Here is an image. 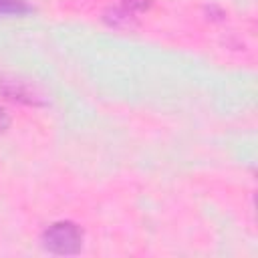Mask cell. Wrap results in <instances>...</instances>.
<instances>
[{"mask_svg":"<svg viewBox=\"0 0 258 258\" xmlns=\"http://www.w3.org/2000/svg\"><path fill=\"white\" fill-rule=\"evenodd\" d=\"M8 125H10V119H8L6 111L0 107V133H4V131L8 129Z\"/></svg>","mask_w":258,"mask_h":258,"instance_id":"obj_6","label":"cell"},{"mask_svg":"<svg viewBox=\"0 0 258 258\" xmlns=\"http://www.w3.org/2000/svg\"><path fill=\"white\" fill-rule=\"evenodd\" d=\"M30 4H26V0H0V14L6 16H20L30 12Z\"/></svg>","mask_w":258,"mask_h":258,"instance_id":"obj_3","label":"cell"},{"mask_svg":"<svg viewBox=\"0 0 258 258\" xmlns=\"http://www.w3.org/2000/svg\"><path fill=\"white\" fill-rule=\"evenodd\" d=\"M123 8L129 12H143L149 8V0H123Z\"/></svg>","mask_w":258,"mask_h":258,"instance_id":"obj_5","label":"cell"},{"mask_svg":"<svg viewBox=\"0 0 258 258\" xmlns=\"http://www.w3.org/2000/svg\"><path fill=\"white\" fill-rule=\"evenodd\" d=\"M42 246L46 252L58 256L77 254L83 248V230L69 220L54 222L42 232Z\"/></svg>","mask_w":258,"mask_h":258,"instance_id":"obj_1","label":"cell"},{"mask_svg":"<svg viewBox=\"0 0 258 258\" xmlns=\"http://www.w3.org/2000/svg\"><path fill=\"white\" fill-rule=\"evenodd\" d=\"M0 91L10 99V101H18V103H26V105H36V97L34 93L22 85L20 81H2L0 83Z\"/></svg>","mask_w":258,"mask_h":258,"instance_id":"obj_2","label":"cell"},{"mask_svg":"<svg viewBox=\"0 0 258 258\" xmlns=\"http://www.w3.org/2000/svg\"><path fill=\"white\" fill-rule=\"evenodd\" d=\"M131 16H133V12H129L127 8H115V10H111L105 18L109 20V24L111 26H117V28H121V26H129L131 24Z\"/></svg>","mask_w":258,"mask_h":258,"instance_id":"obj_4","label":"cell"}]
</instances>
